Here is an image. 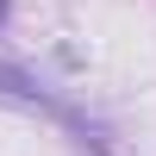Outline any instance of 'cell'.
<instances>
[{
	"mask_svg": "<svg viewBox=\"0 0 156 156\" xmlns=\"http://www.w3.org/2000/svg\"><path fill=\"white\" fill-rule=\"evenodd\" d=\"M0 100H12V106H25V112H44V119H56L87 156H106V125H100L81 100H69V94H56V87H44L25 62H0Z\"/></svg>",
	"mask_w": 156,
	"mask_h": 156,
	"instance_id": "6da1fadb",
	"label": "cell"
}]
</instances>
